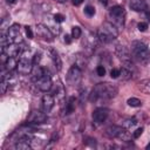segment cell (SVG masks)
<instances>
[{
	"instance_id": "obj_1",
	"label": "cell",
	"mask_w": 150,
	"mask_h": 150,
	"mask_svg": "<svg viewBox=\"0 0 150 150\" xmlns=\"http://www.w3.org/2000/svg\"><path fill=\"white\" fill-rule=\"evenodd\" d=\"M117 94V87L111 84V83H97L90 95H89V100L93 102V103H96V102H101V101H108L110 98H114Z\"/></svg>"
},
{
	"instance_id": "obj_2",
	"label": "cell",
	"mask_w": 150,
	"mask_h": 150,
	"mask_svg": "<svg viewBox=\"0 0 150 150\" xmlns=\"http://www.w3.org/2000/svg\"><path fill=\"white\" fill-rule=\"evenodd\" d=\"M131 54L141 63L146 64L150 61V49L142 41H132L131 42Z\"/></svg>"
},
{
	"instance_id": "obj_3",
	"label": "cell",
	"mask_w": 150,
	"mask_h": 150,
	"mask_svg": "<svg viewBox=\"0 0 150 150\" xmlns=\"http://www.w3.org/2000/svg\"><path fill=\"white\" fill-rule=\"evenodd\" d=\"M118 35V29L117 27L110 22V21H105L100 29L97 30V38L100 41L104 42V43H109L111 42L114 39H116Z\"/></svg>"
},
{
	"instance_id": "obj_4",
	"label": "cell",
	"mask_w": 150,
	"mask_h": 150,
	"mask_svg": "<svg viewBox=\"0 0 150 150\" xmlns=\"http://www.w3.org/2000/svg\"><path fill=\"white\" fill-rule=\"evenodd\" d=\"M115 53L118 57V60L125 66V68L131 69L134 67V62H132V54L129 52V49L122 45H117L115 48Z\"/></svg>"
},
{
	"instance_id": "obj_5",
	"label": "cell",
	"mask_w": 150,
	"mask_h": 150,
	"mask_svg": "<svg viewBox=\"0 0 150 150\" xmlns=\"http://www.w3.org/2000/svg\"><path fill=\"white\" fill-rule=\"evenodd\" d=\"M105 135L109 138H120L124 142H129L131 139L130 135L128 134L125 128L118 127V125H110L109 128H107L105 130Z\"/></svg>"
},
{
	"instance_id": "obj_6",
	"label": "cell",
	"mask_w": 150,
	"mask_h": 150,
	"mask_svg": "<svg viewBox=\"0 0 150 150\" xmlns=\"http://www.w3.org/2000/svg\"><path fill=\"white\" fill-rule=\"evenodd\" d=\"M109 18L111 19V22L115 26H123L124 19H125V11L122 6H114L109 9L108 13Z\"/></svg>"
},
{
	"instance_id": "obj_7",
	"label": "cell",
	"mask_w": 150,
	"mask_h": 150,
	"mask_svg": "<svg viewBox=\"0 0 150 150\" xmlns=\"http://www.w3.org/2000/svg\"><path fill=\"white\" fill-rule=\"evenodd\" d=\"M82 80V70L77 64H74L69 68L68 73H67V82L68 84H70L71 87L79 86L81 83Z\"/></svg>"
},
{
	"instance_id": "obj_8",
	"label": "cell",
	"mask_w": 150,
	"mask_h": 150,
	"mask_svg": "<svg viewBox=\"0 0 150 150\" xmlns=\"http://www.w3.org/2000/svg\"><path fill=\"white\" fill-rule=\"evenodd\" d=\"M35 82V86L41 90V91H45L47 93L48 90H50L52 86H53V82H52V77L50 75L48 74V71L46 70L43 75H41L40 77H38L36 80H34Z\"/></svg>"
},
{
	"instance_id": "obj_9",
	"label": "cell",
	"mask_w": 150,
	"mask_h": 150,
	"mask_svg": "<svg viewBox=\"0 0 150 150\" xmlns=\"http://www.w3.org/2000/svg\"><path fill=\"white\" fill-rule=\"evenodd\" d=\"M33 67H34L33 60H30V59H28V57H26V56H22V57L19 60V62H18L16 70H18V73L21 74V75H28V74L32 73Z\"/></svg>"
},
{
	"instance_id": "obj_10",
	"label": "cell",
	"mask_w": 150,
	"mask_h": 150,
	"mask_svg": "<svg viewBox=\"0 0 150 150\" xmlns=\"http://www.w3.org/2000/svg\"><path fill=\"white\" fill-rule=\"evenodd\" d=\"M6 38L9 43H19L21 42V33H20V26L18 23H14L8 27Z\"/></svg>"
},
{
	"instance_id": "obj_11",
	"label": "cell",
	"mask_w": 150,
	"mask_h": 150,
	"mask_svg": "<svg viewBox=\"0 0 150 150\" xmlns=\"http://www.w3.org/2000/svg\"><path fill=\"white\" fill-rule=\"evenodd\" d=\"M36 33L40 38H42L43 40H47V41H52L54 38V34L52 33L50 28H48L47 26H45L42 23L36 25Z\"/></svg>"
},
{
	"instance_id": "obj_12",
	"label": "cell",
	"mask_w": 150,
	"mask_h": 150,
	"mask_svg": "<svg viewBox=\"0 0 150 150\" xmlns=\"http://www.w3.org/2000/svg\"><path fill=\"white\" fill-rule=\"evenodd\" d=\"M108 110L105 108H97L93 111V120L95 123L101 124L108 118Z\"/></svg>"
},
{
	"instance_id": "obj_13",
	"label": "cell",
	"mask_w": 150,
	"mask_h": 150,
	"mask_svg": "<svg viewBox=\"0 0 150 150\" xmlns=\"http://www.w3.org/2000/svg\"><path fill=\"white\" fill-rule=\"evenodd\" d=\"M55 104L54 96L52 94H45L42 96V110L45 112H49Z\"/></svg>"
},
{
	"instance_id": "obj_14",
	"label": "cell",
	"mask_w": 150,
	"mask_h": 150,
	"mask_svg": "<svg viewBox=\"0 0 150 150\" xmlns=\"http://www.w3.org/2000/svg\"><path fill=\"white\" fill-rule=\"evenodd\" d=\"M46 120H47V115L45 111H33L28 117V123L39 124V123H43Z\"/></svg>"
},
{
	"instance_id": "obj_15",
	"label": "cell",
	"mask_w": 150,
	"mask_h": 150,
	"mask_svg": "<svg viewBox=\"0 0 150 150\" xmlns=\"http://www.w3.org/2000/svg\"><path fill=\"white\" fill-rule=\"evenodd\" d=\"M1 52L5 53L7 56H13V57H15V56L20 53V47L18 46V43H8Z\"/></svg>"
},
{
	"instance_id": "obj_16",
	"label": "cell",
	"mask_w": 150,
	"mask_h": 150,
	"mask_svg": "<svg viewBox=\"0 0 150 150\" xmlns=\"http://www.w3.org/2000/svg\"><path fill=\"white\" fill-rule=\"evenodd\" d=\"M129 7L135 12H143L146 8L145 0H129Z\"/></svg>"
},
{
	"instance_id": "obj_17",
	"label": "cell",
	"mask_w": 150,
	"mask_h": 150,
	"mask_svg": "<svg viewBox=\"0 0 150 150\" xmlns=\"http://www.w3.org/2000/svg\"><path fill=\"white\" fill-rule=\"evenodd\" d=\"M137 88H138V90H141L143 94L150 95V79L141 80V81L137 83Z\"/></svg>"
},
{
	"instance_id": "obj_18",
	"label": "cell",
	"mask_w": 150,
	"mask_h": 150,
	"mask_svg": "<svg viewBox=\"0 0 150 150\" xmlns=\"http://www.w3.org/2000/svg\"><path fill=\"white\" fill-rule=\"evenodd\" d=\"M50 57H52V61H53L55 68L57 70H61V68H62V61H61V57H60L59 53L55 49H50Z\"/></svg>"
},
{
	"instance_id": "obj_19",
	"label": "cell",
	"mask_w": 150,
	"mask_h": 150,
	"mask_svg": "<svg viewBox=\"0 0 150 150\" xmlns=\"http://www.w3.org/2000/svg\"><path fill=\"white\" fill-rule=\"evenodd\" d=\"M4 66H5V68L7 69V71H12V70L16 69V67H18V62H16L15 57H13V56H7V59H6Z\"/></svg>"
},
{
	"instance_id": "obj_20",
	"label": "cell",
	"mask_w": 150,
	"mask_h": 150,
	"mask_svg": "<svg viewBox=\"0 0 150 150\" xmlns=\"http://www.w3.org/2000/svg\"><path fill=\"white\" fill-rule=\"evenodd\" d=\"M127 103H128L129 107H132V108H138V107L142 105V101L139 98H137V97H130V98H128Z\"/></svg>"
},
{
	"instance_id": "obj_21",
	"label": "cell",
	"mask_w": 150,
	"mask_h": 150,
	"mask_svg": "<svg viewBox=\"0 0 150 150\" xmlns=\"http://www.w3.org/2000/svg\"><path fill=\"white\" fill-rule=\"evenodd\" d=\"M74 108H75V98H74V97H70V98L68 100V102L66 103V112H67V114L73 112Z\"/></svg>"
},
{
	"instance_id": "obj_22",
	"label": "cell",
	"mask_w": 150,
	"mask_h": 150,
	"mask_svg": "<svg viewBox=\"0 0 150 150\" xmlns=\"http://www.w3.org/2000/svg\"><path fill=\"white\" fill-rule=\"evenodd\" d=\"M131 75H132V74H131V70H130V69H128V68H125V67L121 69V75H120V76H121L123 80H129V79H131Z\"/></svg>"
},
{
	"instance_id": "obj_23",
	"label": "cell",
	"mask_w": 150,
	"mask_h": 150,
	"mask_svg": "<svg viewBox=\"0 0 150 150\" xmlns=\"http://www.w3.org/2000/svg\"><path fill=\"white\" fill-rule=\"evenodd\" d=\"M81 34H82V30H81L80 27L75 26V27L71 28V38L73 39H79L81 36Z\"/></svg>"
},
{
	"instance_id": "obj_24",
	"label": "cell",
	"mask_w": 150,
	"mask_h": 150,
	"mask_svg": "<svg viewBox=\"0 0 150 150\" xmlns=\"http://www.w3.org/2000/svg\"><path fill=\"white\" fill-rule=\"evenodd\" d=\"M136 123H137V121H136L135 118L125 120V122H124V128H125V129H130V128H131V127H134Z\"/></svg>"
},
{
	"instance_id": "obj_25",
	"label": "cell",
	"mask_w": 150,
	"mask_h": 150,
	"mask_svg": "<svg viewBox=\"0 0 150 150\" xmlns=\"http://www.w3.org/2000/svg\"><path fill=\"white\" fill-rule=\"evenodd\" d=\"M84 13H86L88 16H94V14H95V8H94L93 6H87V7L84 8Z\"/></svg>"
},
{
	"instance_id": "obj_26",
	"label": "cell",
	"mask_w": 150,
	"mask_h": 150,
	"mask_svg": "<svg viewBox=\"0 0 150 150\" xmlns=\"http://www.w3.org/2000/svg\"><path fill=\"white\" fill-rule=\"evenodd\" d=\"M120 75H121V69H117V68L111 69V71H110V76H111L112 79H117V77H120Z\"/></svg>"
},
{
	"instance_id": "obj_27",
	"label": "cell",
	"mask_w": 150,
	"mask_h": 150,
	"mask_svg": "<svg viewBox=\"0 0 150 150\" xmlns=\"http://www.w3.org/2000/svg\"><path fill=\"white\" fill-rule=\"evenodd\" d=\"M96 73H97L98 76H103V75L105 74V68H104L103 66H97V68H96Z\"/></svg>"
},
{
	"instance_id": "obj_28",
	"label": "cell",
	"mask_w": 150,
	"mask_h": 150,
	"mask_svg": "<svg viewBox=\"0 0 150 150\" xmlns=\"http://www.w3.org/2000/svg\"><path fill=\"white\" fill-rule=\"evenodd\" d=\"M137 27H138V30H139V32H145L146 28H148V23H146V22H139V23L137 25Z\"/></svg>"
},
{
	"instance_id": "obj_29",
	"label": "cell",
	"mask_w": 150,
	"mask_h": 150,
	"mask_svg": "<svg viewBox=\"0 0 150 150\" xmlns=\"http://www.w3.org/2000/svg\"><path fill=\"white\" fill-rule=\"evenodd\" d=\"M142 132H143V128H138V129H136V130L132 132V137H134V138H138V137L142 135Z\"/></svg>"
},
{
	"instance_id": "obj_30",
	"label": "cell",
	"mask_w": 150,
	"mask_h": 150,
	"mask_svg": "<svg viewBox=\"0 0 150 150\" xmlns=\"http://www.w3.org/2000/svg\"><path fill=\"white\" fill-rule=\"evenodd\" d=\"M54 19H55L56 22H62V21L64 20V16H63L62 14H55V15H54Z\"/></svg>"
},
{
	"instance_id": "obj_31",
	"label": "cell",
	"mask_w": 150,
	"mask_h": 150,
	"mask_svg": "<svg viewBox=\"0 0 150 150\" xmlns=\"http://www.w3.org/2000/svg\"><path fill=\"white\" fill-rule=\"evenodd\" d=\"M25 28H26V34H27V36H28L29 39H32V38H33V32H32V28H30V27H28V26H27V27H25Z\"/></svg>"
},
{
	"instance_id": "obj_32",
	"label": "cell",
	"mask_w": 150,
	"mask_h": 150,
	"mask_svg": "<svg viewBox=\"0 0 150 150\" xmlns=\"http://www.w3.org/2000/svg\"><path fill=\"white\" fill-rule=\"evenodd\" d=\"M40 59H41V55L40 54H35L34 55V59H33V64H38L39 61H40Z\"/></svg>"
},
{
	"instance_id": "obj_33",
	"label": "cell",
	"mask_w": 150,
	"mask_h": 150,
	"mask_svg": "<svg viewBox=\"0 0 150 150\" xmlns=\"http://www.w3.org/2000/svg\"><path fill=\"white\" fill-rule=\"evenodd\" d=\"M71 2H73L74 6H80L83 2V0H71Z\"/></svg>"
},
{
	"instance_id": "obj_34",
	"label": "cell",
	"mask_w": 150,
	"mask_h": 150,
	"mask_svg": "<svg viewBox=\"0 0 150 150\" xmlns=\"http://www.w3.org/2000/svg\"><path fill=\"white\" fill-rule=\"evenodd\" d=\"M64 41H66L67 43H70V41H71L70 36H69V35H66V36H64Z\"/></svg>"
},
{
	"instance_id": "obj_35",
	"label": "cell",
	"mask_w": 150,
	"mask_h": 150,
	"mask_svg": "<svg viewBox=\"0 0 150 150\" xmlns=\"http://www.w3.org/2000/svg\"><path fill=\"white\" fill-rule=\"evenodd\" d=\"M6 1H7V4H15L16 0H6Z\"/></svg>"
},
{
	"instance_id": "obj_36",
	"label": "cell",
	"mask_w": 150,
	"mask_h": 150,
	"mask_svg": "<svg viewBox=\"0 0 150 150\" xmlns=\"http://www.w3.org/2000/svg\"><path fill=\"white\" fill-rule=\"evenodd\" d=\"M101 1V4H103V5H107V0H100Z\"/></svg>"
},
{
	"instance_id": "obj_37",
	"label": "cell",
	"mask_w": 150,
	"mask_h": 150,
	"mask_svg": "<svg viewBox=\"0 0 150 150\" xmlns=\"http://www.w3.org/2000/svg\"><path fill=\"white\" fill-rule=\"evenodd\" d=\"M55 1H57V2H66L67 0H55Z\"/></svg>"
},
{
	"instance_id": "obj_38",
	"label": "cell",
	"mask_w": 150,
	"mask_h": 150,
	"mask_svg": "<svg viewBox=\"0 0 150 150\" xmlns=\"http://www.w3.org/2000/svg\"><path fill=\"white\" fill-rule=\"evenodd\" d=\"M145 148H146V149H148V150H149V149H150V143H149V144H148V145H146V146H145Z\"/></svg>"
}]
</instances>
